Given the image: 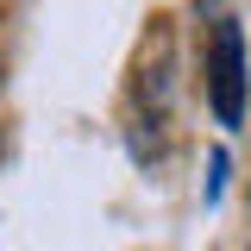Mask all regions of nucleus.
<instances>
[{"label":"nucleus","instance_id":"7ed1b4c3","mask_svg":"<svg viewBox=\"0 0 251 251\" xmlns=\"http://www.w3.org/2000/svg\"><path fill=\"white\" fill-rule=\"evenodd\" d=\"M201 6H214V0H201Z\"/></svg>","mask_w":251,"mask_h":251},{"label":"nucleus","instance_id":"f257e3e1","mask_svg":"<svg viewBox=\"0 0 251 251\" xmlns=\"http://www.w3.org/2000/svg\"><path fill=\"white\" fill-rule=\"evenodd\" d=\"M245 88H251V63H245V25L220 19L207 38V107L220 126H245Z\"/></svg>","mask_w":251,"mask_h":251},{"label":"nucleus","instance_id":"f03ea898","mask_svg":"<svg viewBox=\"0 0 251 251\" xmlns=\"http://www.w3.org/2000/svg\"><path fill=\"white\" fill-rule=\"evenodd\" d=\"M226 170H232V163H226V151H207V201H220V195H226Z\"/></svg>","mask_w":251,"mask_h":251}]
</instances>
